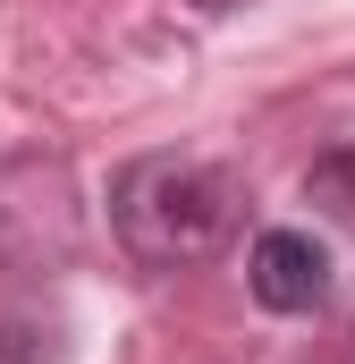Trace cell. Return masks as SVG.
<instances>
[{
    "label": "cell",
    "instance_id": "277c9868",
    "mask_svg": "<svg viewBox=\"0 0 355 364\" xmlns=\"http://www.w3.org/2000/svg\"><path fill=\"white\" fill-rule=\"evenodd\" d=\"M305 203L322 212V220H339L355 237V144H330L313 170H305Z\"/></svg>",
    "mask_w": 355,
    "mask_h": 364
},
{
    "label": "cell",
    "instance_id": "6da1fadb",
    "mask_svg": "<svg viewBox=\"0 0 355 364\" xmlns=\"http://www.w3.org/2000/svg\"><path fill=\"white\" fill-rule=\"evenodd\" d=\"M246 220V178L203 153H136L110 178V237L136 272H195Z\"/></svg>",
    "mask_w": 355,
    "mask_h": 364
},
{
    "label": "cell",
    "instance_id": "3957f363",
    "mask_svg": "<svg viewBox=\"0 0 355 364\" xmlns=\"http://www.w3.org/2000/svg\"><path fill=\"white\" fill-rule=\"evenodd\" d=\"M0 364H60V314L34 296L0 305Z\"/></svg>",
    "mask_w": 355,
    "mask_h": 364
},
{
    "label": "cell",
    "instance_id": "7a4b0ae2",
    "mask_svg": "<svg viewBox=\"0 0 355 364\" xmlns=\"http://www.w3.org/2000/svg\"><path fill=\"white\" fill-rule=\"evenodd\" d=\"M246 288L263 314H322L339 296V272H330V246L313 229H263L246 255Z\"/></svg>",
    "mask_w": 355,
    "mask_h": 364
},
{
    "label": "cell",
    "instance_id": "8992f818",
    "mask_svg": "<svg viewBox=\"0 0 355 364\" xmlns=\"http://www.w3.org/2000/svg\"><path fill=\"white\" fill-rule=\"evenodd\" d=\"M339 364H355V331H347V348H339Z\"/></svg>",
    "mask_w": 355,
    "mask_h": 364
},
{
    "label": "cell",
    "instance_id": "5b68a950",
    "mask_svg": "<svg viewBox=\"0 0 355 364\" xmlns=\"http://www.w3.org/2000/svg\"><path fill=\"white\" fill-rule=\"evenodd\" d=\"M195 9H212V17H229V9H246V0H195Z\"/></svg>",
    "mask_w": 355,
    "mask_h": 364
}]
</instances>
